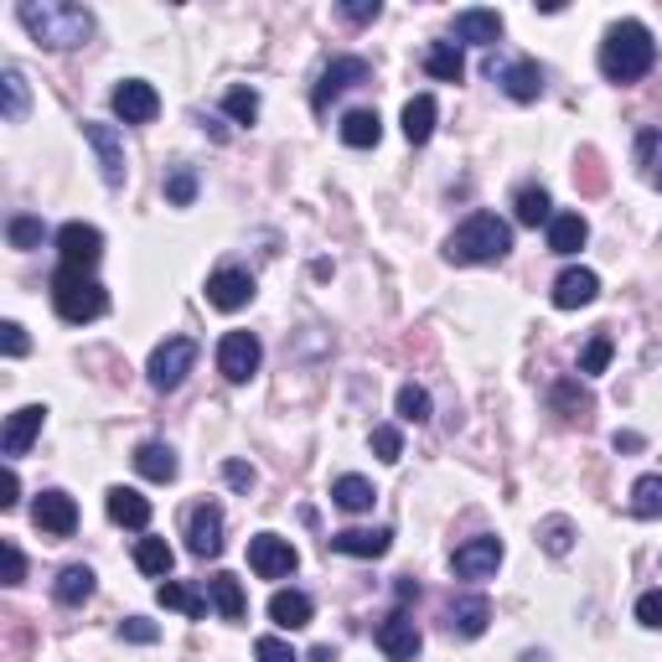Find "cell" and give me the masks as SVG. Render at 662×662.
<instances>
[{
    "instance_id": "6da1fadb",
    "label": "cell",
    "mask_w": 662,
    "mask_h": 662,
    "mask_svg": "<svg viewBox=\"0 0 662 662\" xmlns=\"http://www.w3.org/2000/svg\"><path fill=\"white\" fill-rule=\"evenodd\" d=\"M16 21L31 31V42L52 47V52L83 47L93 37V11L68 6V0H21V6H16Z\"/></svg>"
},
{
    "instance_id": "7a4b0ae2",
    "label": "cell",
    "mask_w": 662,
    "mask_h": 662,
    "mask_svg": "<svg viewBox=\"0 0 662 662\" xmlns=\"http://www.w3.org/2000/svg\"><path fill=\"white\" fill-rule=\"evenodd\" d=\"M652 62H658V42H652V31L642 27V21H616V27L605 31L601 73L611 78V83H636V78H648Z\"/></svg>"
},
{
    "instance_id": "3957f363",
    "label": "cell",
    "mask_w": 662,
    "mask_h": 662,
    "mask_svg": "<svg viewBox=\"0 0 662 662\" xmlns=\"http://www.w3.org/2000/svg\"><path fill=\"white\" fill-rule=\"evenodd\" d=\"M508 249H512V228L496 212H471L467 223L445 239V259L451 264H496V259H508Z\"/></svg>"
},
{
    "instance_id": "277c9868",
    "label": "cell",
    "mask_w": 662,
    "mask_h": 662,
    "mask_svg": "<svg viewBox=\"0 0 662 662\" xmlns=\"http://www.w3.org/2000/svg\"><path fill=\"white\" fill-rule=\"evenodd\" d=\"M52 305L68 327H83V321H99L109 311V290L93 280V274L78 270H58L52 274Z\"/></svg>"
},
{
    "instance_id": "5b68a950",
    "label": "cell",
    "mask_w": 662,
    "mask_h": 662,
    "mask_svg": "<svg viewBox=\"0 0 662 662\" xmlns=\"http://www.w3.org/2000/svg\"><path fill=\"white\" fill-rule=\"evenodd\" d=\"M192 362H197V342H192V337H165V342L151 352V362H146L151 389H161V393L181 389L187 373H192Z\"/></svg>"
},
{
    "instance_id": "8992f818",
    "label": "cell",
    "mask_w": 662,
    "mask_h": 662,
    "mask_svg": "<svg viewBox=\"0 0 662 662\" xmlns=\"http://www.w3.org/2000/svg\"><path fill=\"white\" fill-rule=\"evenodd\" d=\"M259 362H264V347H259L254 331H228L223 342H218V373L228 383H249L259 373Z\"/></svg>"
},
{
    "instance_id": "52a82bcc",
    "label": "cell",
    "mask_w": 662,
    "mask_h": 662,
    "mask_svg": "<svg viewBox=\"0 0 662 662\" xmlns=\"http://www.w3.org/2000/svg\"><path fill=\"white\" fill-rule=\"evenodd\" d=\"M58 254H62V270L89 274L93 264L104 259V233L93 223H62L58 228Z\"/></svg>"
},
{
    "instance_id": "ba28073f",
    "label": "cell",
    "mask_w": 662,
    "mask_h": 662,
    "mask_svg": "<svg viewBox=\"0 0 662 662\" xmlns=\"http://www.w3.org/2000/svg\"><path fill=\"white\" fill-rule=\"evenodd\" d=\"M295 564H301V554H295V543L280 539V533H254V539H249V570H254L259 580H285V574H295Z\"/></svg>"
},
{
    "instance_id": "9c48e42d",
    "label": "cell",
    "mask_w": 662,
    "mask_h": 662,
    "mask_svg": "<svg viewBox=\"0 0 662 662\" xmlns=\"http://www.w3.org/2000/svg\"><path fill=\"white\" fill-rule=\"evenodd\" d=\"M187 549L197 559H218L223 554V508L218 502H197L187 512Z\"/></svg>"
},
{
    "instance_id": "30bf717a",
    "label": "cell",
    "mask_w": 662,
    "mask_h": 662,
    "mask_svg": "<svg viewBox=\"0 0 662 662\" xmlns=\"http://www.w3.org/2000/svg\"><path fill=\"white\" fill-rule=\"evenodd\" d=\"M109 109H114L124 124H151L156 114H161V93H156L146 78H124L120 89H114V99H109Z\"/></svg>"
},
{
    "instance_id": "8fae6325",
    "label": "cell",
    "mask_w": 662,
    "mask_h": 662,
    "mask_svg": "<svg viewBox=\"0 0 662 662\" xmlns=\"http://www.w3.org/2000/svg\"><path fill=\"white\" fill-rule=\"evenodd\" d=\"M378 648H383V658L389 662H414L420 658V648H424V636L404 611H393L389 621H378Z\"/></svg>"
},
{
    "instance_id": "7c38bea8",
    "label": "cell",
    "mask_w": 662,
    "mask_h": 662,
    "mask_svg": "<svg viewBox=\"0 0 662 662\" xmlns=\"http://www.w3.org/2000/svg\"><path fill=\"white\" fill-rule=\"evenodd\" d=\"M368 78H373V68H368V62L362 58H337L327 68V73H321V83H317V93H311V104L317 109H327L331 99H342L347 89H358V83H368Z\"/></svg>"
},
{
    "instance_id": "4fadbf2b",
    "label": "cell",
    "mask_w": 662,
    "mask_h": 662,
    "mask_svg": "<svg viewBox=\"0 0 662 662\" xmlns=\"http://www.w3.org/2000/svg\"><path fill=\"white\" fill-rule=\"evenodd\" d=\"M492 78L502 83V93H508V99H518V104H533V99L543 93V68L533 58L502 62V68H492Z\"/></svg>"
},
{
    "instance_id": "5bb4252c",
    "label": "cell",
    "mask_w": 662,
    "mask_h": 662,
    "mask_svg": "<svg viewBox=\"0 0 662 662\" xmlns=\"http://www.w3.org/2000/svg\"><path fill=\"white\" fill-rule=\"evenodd\" d=\"M83 140H89L93 156H99V165H104L109 187H124V146H120V136H114V124L83 120Z\"/></svg>"
},
{
    "instance_id": "9a60e30c",
    "label": "cell",
    "mask_w": 662,
    "mask_h": 662,
    "mask_svg": "<svg viewBox=\"0 0 662 662\" xmlns=\"http://www.w3.org/2000/svg\"><path fill=\"white\" fill-rule=\"evenodd\" d=\"M31 518H37V528H42V533H52V539H68V533L78 528V502L68 492H58V487H52V492L37 496Z\"/></svg>"
},
{
    "instance_id": "2e32d148",
    "label": "cell",
    "mask_w": 662,
    "mask_h": 662,
    "mask_svg": "<svg viewBox=\"0 0 662 662\" xmlns=\"http://www.w3.org/2000/svg\"><path fill=\"white\" fill-rule=\"evenodd\" d=\"M42 424H47V404L16 409L11 420H6V435H0V451H6V461L27 455V451H31V440L42 435Z\"/></svg>"
},
{
    "instance_id": "e0dca14e",
    "label": "cell",
    "mask_w": 662,
    "mask_h": 662,
    "mask_svg": "<svg viewBox=\"0 0 662 662\" xmlns=\"http://www.w3.org/2000/svg\"><path fill=\"white\" fill-rule=\"evenodd\" d=\"M451 564L461 580H487V574H496V564H502V539H467L455 549Z\"/></svg>"
},
{
    "instance_id": "ac0fdd59",
    "label": "cell",
    "mask_w": 662,
    "mask_h": 662,
    "mask_svg": "<svg viewBox=\"0 0 662 662\" xmlns=\"http://www.w3.org/2000/svg\"><path fill=\"white\" fill-rule=\"evenodd\" d=\"M254 301V280L243 270H218V274H208V305H218V311H243V305Z\"/></svg>"
},
{
    "instance_id": "d6986e66",
    "label": "cell",
    "mask_w": 662,
    "mask_h": 662,
    "mask_svg": "<svg viewBox=\"0 0 662 662\" xmlns=\"http://www.w3.org/2000/svg\"><path fill=\"white\" fill-rule=\"evenodd\" d=\"M327 543L337 554H352V559H383L393 549V533L389 528H342V533H331Z\"/></svg>"
},
{
    "instance_id": "ffe728a7",
    "label": "cell",
    "mask_w": 662,
    "mask_h": 662,
    "mask_svg": "<svg viewBox=\"0 0 662 662\" xmlns=\"http://www.w3.org/2000/svg\"><path fill=\"white\" fill-rule=\"evenodd\" d=\"M104 508H109V518H114L120 528H136V533L151 528V496H140L136 487H109Z\"/></svg>"
},
{
    "instance_id": "44dd1931",
    "label": "cell",
    "mask_w": 662,
    "mask_h": 662,
    "mask_svg": "<svg viewBox=\"0 0 662 662\" xmlns=\"http://www.w3.org/2000/svg\"><path fill=\"white\" fill-rule=\"evenodd\" d=\"M311 616H317V605L305 590H274L270 595V621L280 632H301V626H311Z\"/></svg>"
},
{
    "instance_id": "7402d4cb",
    "label": "cell",
    "mask_w": 662,
    "mask_h": 662,
    "mask_svg": "<svg viewBox=\"0 0 662 662\" xmlns=\"http://www.w3.org/2000/svg\"><path fill=\"white\" fill-rule=\"evenodd\" d=\"M595 295H601L595 270H564L554 280V305H559V311H580V305H590Z\"/></svg>"
},
{
    "instance_id": "603a6c76",
    "label": "cell",
    "mask_w": 662,
    "mask_h": 662,
    "mask_svg": "<svg viewBox=\"0 0 662 662\" xmlns=\"http://www.w3.org/2000/svg\"><path fill=\"white\" fill-rule=\"evenodd\" d=\"M496 37H502V16H496V11H482V6H471V11H455V47H461V42L492 47Z\"/></svg>"
},
{
    "instance_id": "cb8c5ba5",
    "label": "cell",
    "mask_w": 662,
    "mask_h": 662,
    "mask_svg": "<svg viewBox=\"0 0 662 662\" xmlns=\"http://www.w3.org/2000/svg\"><path fill=\"white\" fill-rule=\"evenodd\" d=\"M445 621H451L455 636H482L487 621H492V605H487V595H455Z\"/></svg>"
},
{
    "instance_id": "d4e9b609",
    "label": "cell",
    "mask_w": 662,
    "mask_h": 662,
    "mask_svg": "<svg viewBox=\"0 0 662 662\" xmlns=\"http://www.w3.org/2000/svg\"><path fill=\"white\" fill-rule=\"evenodd\" d=\"M435 120H440L435 93H414V99L404 104V140L409 146H424V140L435 136Z\"/></svg>"
},
{
    "instance_id": "484cf974",
    "label": "cell",
    "mask_w": 662,
    "mask_h": 662,
    "mask_svg": "<svg viewBox=\"0 0 662 662\" xmlns=\"http://www.w3.org/2000/svg\"><path fill=\"white\" fill-rule=\"evenodd\" d=\"M585 239H590V223L580 212H554V223H549V249H554V254H564V259L580 254Z\"/></svg>"
},
{
    "instance_id": "4316f807",
    "label": "cell",
    "mask_w": 662,
    "mask_h": 662,
    "mask_svg": "<svg viewBox=\"0 0 662 662\" xmlns=\"http://www.w3.org/2000/svg\"><path fill=\"white\" fill-rule=\"evenodd\" d=\"M136 471L146 477V482H177V451L171 445H161V440H146L136 451Z\"/></svg>"
},
{
    "instance_id": "83f0119b",
    "label": "cell",
    "mask_w": 662,
    "mask_h": 662,
    "mask_svg": "<svg viewBox=\"0 0 662 662\" xmlns=\"http://www.w3.org/2000/svg\"><path fill=\"white\" fill-rule=\"evenodd\" d=\"M383 140V120H378V109H352L342 120V146H352V151H368V146H378Z\"/></svg>"
},
{
    "instance_id": "f1b7e54d",
    "label": "cell",
    "mask_w": 662,
    "mask_h": 662,
    "mask_svg": "<svg viewBox=\"0 0 662 662\" xmlns=\"http://www.w3.org/2000/svg\"><path fill=\"white\" fill-rule=\"evenodd\" d=\"M208 601H212V611L223 621H239L243 611H249V601H243V585L233 580V574H212L208 580Z\"/></svg>"
},
{
    "instance_id": "f546056e",
    "label": "cell",
    "mask_w": 662,
    "mask_h": 662,
    "mask_svg": "<svg viewBox=\"0 0 662 662\" xmlns=\"http://www.w3.org/2000/svg\"><path fill=\"white\" fill-rule=\"evenodd\" d=\"M424 73L440 78V83H461L467 78V58H461V47L455 42H435L424 52Z\"/></svg>"
},
{
    "instance_id": "4dcf8cb0",
    "label": "cell",
    "mask_w": 662,
    "mask_h": 662,
    "mask_svg": "<svg viewBox=\"0 0 662 662\" xmlns=\"http://www.w3.org/2000/svg\"><path fill=\"white\" fill-rule=\"evenodd\" d=\"M512 212H518V223H523V228L554 223V202H549V192H543V187H518V197H512Z\"/></svg>"
},
{
    "instance_id": "1f68e13d",
    "label": "cell",
    "mask_w": 662,
    "mask_h": 662,
    "mask_svg": "<svg viewBox=\"0 0 662 662\" xmlns=\"http://www.w3.org/2000/svg\"><path fill=\"white\" fill-rule=\"evenodd\" d=\"M0 93H6V104H0V114H6V124H21L27 120V104H31V93H27V73L21 68H6L0 73Z\"/></svg>"
},
{
    "instance_id": "d6a6232c",
    "label": "cell",
    "mask_w": 662,
    "mask_h": 662,
    "mask_svg": "<svg viewBox=\"0 0 662 662\" xmlns=\"http://www.w3.org/2000/svg\"><path fill=\"white\" fill-rule=\"evenodd\" d=\"M52 595H58L62 605H83L93 595V570L89 564H68V570L52 580Z\"/></svg>"
},
{
    "instance_id": "836d02e7",
    "label": "cell",
    "mask_w": 662,
    "mask_h": 662,
    "mask_svg": "<svg viewBox=\"0 0 662 662\" xmlns=\"http://www.w3.org/2000/svg\"><path fill=\"white\" fill-rule=\"evenodd\" d=\"M156 601H161L165 611H181V616H192V621L208 616V601H202L192 585H181V580H165V585L156 590Z\"/></svg>"
},
{
    "instance_id": "e575fe53",
    "label": "cell",
    "mask_w": 662,
    "mask_h": 662,
    "mask_svg": "<svg viewBox=\"0 0 662 662\" xmlns=\"http://www.w3.org/2000/svg\"><path fill=\"white\" fill-rule=\"evenodd\" d=\"M331 502L347 512H368L373 508V482H368V477H337V482H331Z\"/></svg>"
},
{
    "instance_id": "d590c367",
    "label": "cell",
    "mask_w": 662,
    "mask_h": 662,
    "mask_svg": "<svg viewBox=\"0 0 662 662\" xmlns=\"http://www.w3.org/2000/svg\"><path fill=\"white\" fill-rule=\"evenodd\" d=\"M136 564H140V574L165 580V574H171V564H177V554H171V543H165V539H140L136 543Z\"/></svg>"
},
{
    "instance_id": "8d00e7d4",
    "label": "cell",
    "mask_w": 662,
    "mask_h": 662,
    "mask_svg": "<svg viewBox=\"0 0 662 662\" xmlns=\"http://www.w3.org/2000/svg\"><path fill=\"white\" fill-rule=\"evenodd\" d=\"M632 512H636V518H662V471H652V477H636Z\"/></svg>"
},
{
    "instance_id": "74e56055",
    "label": "cell",
    "mask_w": 662,
    "mask_h": 662,
    "mask_svg": "<svg viewBox=\"0 0 662 662\" xmlns=\"http://www.w3.org/2000/svg\"><path fill=\"white\" fill-rule=\"evenodd\" d=\"M165 202H171V208H192L197 202V171L192 165H171V171H165Z\"/></svg>"
},
{
    "instance_id": "f35d334b",
    "label": "cell",
    "mask_w": 662,
    "mask_h": 662,
    "mask_svg": "<svg viewBox=\"0 0 662 662\" xmlns=\"http://www.w3.org/2000/svg\"><path fill=\"white\" fill-rule=\"evenodd\" d=\"M6 239H11V249H42L47 228H42V218H27V212H16L11 223H6Z\"/></svg>"
},
{
    "instance_id": "ab89813d",
    "label": "cell",
    "mask_w": 662,
    "mask_h": 662,
    "mask_svg": "<svg viewBox=\"0 0 662 662\" xmlns=\"http://www.w3.org/2000/svg\"><path fill=\"white\" fill-rule=\"evenodd\" d=\"M430 393L420 389V383H404V389H399V420H409V424H424L430 420Z\"/></svg>"
},
{
    "instance_id": "60d3db41",
    "label": "cell",
    "mask_w": 662,
    "mask_h": 662,
    "mask_svg": "<svg viewBox=\"0 0 662 662\" xmlns=\"http://www.w3.org/2000/svg\"><path fill=\"white\" fill-rule=\"evenodd\" d=\"M611 352H616V347H611V337H605V331H595V337L585 342V352H580V373H585V378L605 373V362H611Z\"/></svg>"
},
{
    "instance_id": "b9f144b4",
    "label": "cell",
    "mask_w": 662,
    "mask_h": 662,
    "mask_svg": "<svg viewBox=\"0 0 662 662\" xmlns=\"http://www.w3.org/2000/svg\"><path fill=\"white\" fill-rule=\"evenodd\" d=\"M223 109L233 114L239 124H254L259 120V93L254 89H228L223 93Z\"/></svg>"
},
{
    "instance_id": "7bdbcfd3",
    "label": "cell",
    "mask_w": 662,
    "mask_h": 662,
    "mask_svg": "<svg viewBox=\"0 0 662 662\" xmlns=\"http://www.w3.org/2000/svg\"><path fill=\"white\" fill-rule=\"evenodd\" d=\"M539 539H543V549L549 554H570V539H574V528H570V518H549V523L539 528Z\"/></svg>"
},
{
    "instance_id": "ee69618b",
    "label": "cell",
    "mask_w": 662,
    "mask_h": 662,
    "mask_svg": "<svg viewBox=\"0 0 662 662\" xmlns=\"http://www.w3.org/2000/svg\"><path fill=\"white\" fill-rule=\"evenodd\" d=\"M373 455L378 461H399V455H404V435H399V424H378L373 430Z\"/></svg>"
},
{
    "instance_id": "f6af8a7d",
    "label": "cell",
    "mask_w": 662,
    "mask_h": 662,
    "mask_svg": "<svg viewBox=\"0 0 662 662\" xmlns=\"http://www.w3.org/2000/svg\"><path fill=\"white\" fill-rule=\"evenodd\" d=\"M0 352H6V358H27L31 352V337L21 321H0Z\"/></svg>"
},
{
    "instance_id": "bcb514c9",
    "label": "cell",
    "mask_w": 662,
    "mask_h": 662,
    "mask_svg": "<svg viewBox=\"0 0 662 662\" xmlns=\"http://www.w3.org/2000/svg\"><path fill=\"white\" fill-rule=\"evenodd\" d=\"M120 636H124V642H140V648H146V642H156V636H161V626H156V621H146V616H124L120 621Z\"/></svg>"
},
{
    "instance_id": "7dc6e473",
    "label": "cell",
    "mask_w": 662,
    "mask_h": 662,
    "mask_svg": "<svg viewBox=\"0 0 662 662\" xmlns=\"http://www.w3.org/2000/svg\"><path fill=\"white\" fill-rule=\"evenodd\" d=\"M636 621L662 632V590H648V595H636Z\"/></svg>"
},
{
    "instance_id": "c3c4849f",
    "label": "cell",
    "mask_w": 662,
    "mask_h": 662,
    "mask_svg": "<svg viewBox=\"0 0 662 662\" xmlns=\"http://www.w3.org/2000/svg\"><path fill=\"white\" fill-rule=\"evenodd\" d=\"M254 658H259V662H301L295 652H290V642H280V636H259V642H254Z\"/></svg>"
},
{
    "instance_id": "681fc988",
    "label": "cell",
    "mask_w": 662,
    "mask_h": 662,
    "mask_svg": "<svg viewBox=\"0 0 662 662\" xmlns=\"http://www.w3.org/2000/svg\"><path fill=\"white\" fill-rule=\"evenodd\" d=\"M342 16L347 21H358V27H368V21L383 16V6H378V0H342Z\"/></svg>"
},
{
    "instance_id": "f907efd6",
    "label": "cell",
    "mask_w": 662,
    "mask_h": 662,
    "mask_svg": "<svg viewBox=\"0 0 662 662\" xmlns=\"http://www.w3.org/2000/svg\"><path fill=\"white\" fill-rule=\"evenodd\" d=\"M223 482L233 487V492H249V487H254V467H249V461H223Z\"/></svg>"
},
{
    "instance_id": "816d5d0a",
    "label": "cell",
    "mask_w": 662,
    "mask_h": 662,
    "mask_svg": "<svg viewBox=\"0 0 662 662\" xmlns=\"http://www.w3.org/2000/svg\"><path fill=\"white\" fill-rule=\"evenodd\" d=\"M0 554H6V585H21L27 580V554L16 543H0Z\"/></svg>"
},
{
    "instance_id": "f5cc1de1",
    "label": "cell",
    "mask_w": 662,
    "mask_h": 662,
    "mask_svg": "<svg viewBox=\"0 0 662 662\" xmlns=\"http://www.w3.org/2000/svg\"><path fill=\"white\" fill-rule=\"evenodd\" d=\"M554 404H559V409H574V414H580V409H590V399L574 389V383H559V389H554Z\"/></svg>"
},
{
    "instance_id": "db71d44e",
    "label": "cell",
    "mask_w": 662,
    "mask_h": 662,
    "mask_svg": "<svg viewBox=\"0 0 662 662\" xmlns=\"http://www.w3.org/2000/svg\"><path fill=\"white\" fill-rule=\"evenodd\" d=\"M21 502V477H16V467L6 471V496H0V508H16Z\"/></svg>"
},
{
    "instance_id": "11a10c76",
    "label": "cell",
    "mask_w": 662,
    "mask_h": 662,
    "mask_svg": "<svg viewBox=\"0 0 662 662\" xmlns=\"http://www.w3.org/2000/svg\"><path fill=\"white\" fill-rule=\"evenodd\" d=\"M652 146H658V136H652V130L636 140V156H642V165H652Z\"/></svg>"
},
{
    "instance_id": "9f6ffc18",
    "label": "cell",
    "mask_w": 662,
    "mask_h": 662,
    "mask_svg": "<svg viewBox=\"0 0 662 662\" xmlns=\"http://www.w3.org/2000/svg\"><path fill=\"white\" fill-rule=\"evenodd\" d=\"M616 451H642V435H632V430H621V435H616Z\"/></svg>"
},
{
    "instance_id": "6f0895ef",
    "label": "cell",
    "mask_w": 662,
    "mask_h": 662,
    "mask_svg": "<svg viewBox=\"0 0 662 662\" xmlns=\"http://www.w3.org/2000/svg\"><path fill=\"white\" fill-rule=\"evenodd\" d=\"M311 662H337V652H331V648H317V652H311Z\"/></svg>"
}]
</instances>
